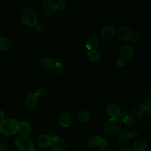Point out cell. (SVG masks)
<instances>
[{
    "instance_id": "31",
    "label": "cell",
    "mask_w": 151,
    "mask_h": 151,
    "mask_svg": "<svg viewBox=\"0 0 151 151\" xmlns=\"http://www.w3.org/2000/svg\"><path fill=\"white\" fill-rule=\"evenodd\" d=\"M57 9H63L66 6V2L64 0H58L55 3Z\"/></svg>"
},
{
    "instance_id": "20",
    "label": "cell",
    "mask_w": 151,
    "mask_h": 151,
    "mask_svg": "<svg viewBox=\"0 0 151 151\" xmlns=\"http://www.w3.org/2000/svg\"><path fill=\"white\" fill-rule=\"evenodd\" d=\"M147 143L144 139H139L133 144V149L134 151H145Z\"/></svg>"
},
{
    "instance_id": "10",
    "label": "cell",
    "mask_w": 151,
    "mask_h": 151,
    "mask_svg": "<svg viewBox=\"0 0 151 151\" xmlns=\"http://www.w3.org/2000/svg\"><path fill=\"white\" fill-rule=\"evenodd\" d=\"M51 139L49 136L42 134L39 136L36 139V143L40 147L46 148L50 146Z\"/></svg>"
},
{
    "instance_id": "22",
    "label": "cell",
    "mask_w": 151,
    "mask_h": 151,
    "mask_svg": "<svg viewBox=\"0 0 151 151\" xmlns=\"http://www.w3.org/2000/svg\"><path fill=\"white\" fill-rule=\"evenodd\" d=\"M12 46V42L11 40L5 37L0 38V50H8Z\"/></svg>"
},
{
    "instance_id": "4",
    "label": "cell",
    "mask_w": 151,
    "mask_h": 151,
    "mask_svg": "<svg viewBox=\"0 0 151 151\" xmlns=\"http://www.w3.org/2000/svg\"><path fill=\"white\" fill-rule=\"evenodd\" d=\"M15 145L21 151H28L33 149V143L27 136H21L17 137L15 140Z\"/></svg>"
},
{
    "instance_id": "7",
    "label": "cell",
    "mask_w": 151,
    "mask_h": 151,
    "mask_svg": "<svg viewBox=\"0 0 151 151\" xmlns=\"http://www.w3.org/2000/svg\"><path fill=\"white\" fill-rule=\"evenodd\" d=\"M50 146L54 151H64L67 144L64 139L58 137L51 139Z\"/></svg>"
},
{
    "instance_id": "23",
    "label": "cell",
    "mask_w": 151,
    "mask_h": 151,
    "mask_svg": "<svg viewBox=\"0 0 151 151\" xmlns=\"http://www.w3.org/2000/svg\"><path fill=\"white\" fill-rule=\"evenodd\" d=\"M54 60L51 58H45L41 63L42 68L45 70H49L52 68Z\"/></svg>"
},
{
    "instance_id": "19",
    "label": "cell",
    "mask_w": 151,
    "mask_h": 151,
    "mask_svg": "<svg viewBox=\"0 0 151 151\" xmlns=\"http://www.w3.org/2000/svg\"><path fill=\"white\" fill-rule=\"evenodd\" d=\"M132 136L130 132L127 130H123L118 135V140L122 144L127 143L130 140L132 139Z\"/></svg>"
},
{
    "instance_id": "41",
    "label": "cell",
    "mask_w": 151,
    "mask_h": 151,
    "mask_svg": "<svg viewBox=\"0 0 151 151\" xmlns=\"http://www.w3.org/2000/svg\"></svg>"
},
{
    "instance_id": "24",
    "label": "cell",
    "mask_w": 151,
    "mask_h": 151,
    "mask_svg": "<svg viewBox=\"0 0 151 151\" xmlns=\"http://www.w3.org/2000/svg\"><path fill=\"white\" fill-rule=\"evenodd\" d=\"M88 58L89 59V60L93 63H96L97 62L100 60V53L94 50H91L88 52Z\"/></svg>"
},
{
    "instance_id": "21",
    "label": "cell",
    "mask_w": 151,
    "mask_h": 151,
    "mask_svg": "<svg viewBox=\"0 0 151 151\" xmlns=\"http://www.w3.org/2000/svg\"><path fill=\"white\" fill-rule=\"evenodd\" d=\"M77 119L81 123H87L90 119V116L87 111L82 110L77 113Z\"/></svg>"
},
{
    "instance_id": "5",
    "label": "cell",
    "mask_w": 151,
    "mask_h": 151,
    "mask_svg": "<svg viewBox=\"0 0 151 151\" xmlns=\"http://www.w3.org/2000/svg\"><path fill=\"white\" fill-rule=\"evenodd\" d=\"M146 106L143 104L135 106L131 110V116L134 119H142L146 113Z\"/></svg>"
},
{
    "instance_id": "1",
    "label": "cell",
    "mask_w": 151,
    "mask_h": 151,
    "mask_svg": "<svg viewBox=\"0 0 151 151\" xmlns=\"http://www.w3.org/2000/svg\"><path fill=\"white\" fill-rule=\"evenodd\" d=\"M122 122L117 117H110L104 124V132L109 136L117 134L121 129Z\"/></svg>"
},
{
    "instance_id": "39",
    "label": "cell",
    "mask_w": 151,
    "mask_h": 151,
    "mask_svg": "<svg viewBox=\"0 0 151 151\" xmlns=\"http://www.w3.org/2000/svg\"><path fill=\"white\" fill-rule=\"evenodd\" d=\"M149 101H150V103H151V93H150V96H149Z\"/></svg>"
},
{
    "instance_id": "14",
    "label": "cell",
    "mask_w": 151,
    "mask_h": 151,
    "mask_svg": "<svg viewBox=\"0 0 151 151\" xmlns=\"http://www.w3.org/2000/svg\"><path fill=\"white\" fill-rule=\"evenodd\" d=\"M60 124L64 127H69L72 123V118L70 114L67 112L62 113L59 117Z\"/></svg>"
},
{
    "instance_id": "16",
    "label": "cell",
    "mask_w": 151,
    "mask_h": 151,
    "mask_svg": "<svg viewBox=\"0 0 151 151\" xmlns=\"http://www.w3.org/2000/svg\"><path fill=\"white\" fill-rule=\"evenodd\" d=\"M116 33V29L112 25H106L101 31V35L105 38H110L113 37Z\"/></svg>"
},
{
    "instance_id": "32",
    "label": "cell",
    "mask_w": 151,
    "mask_h": 151,
    "mask_svg": "<svg viewBox=\"0 0 151 151\" xmlns=\"http://www.w3.org/2000/svg\"><path fill=\"white\" fill-rule=\"evenodd\" d=\"M128 115V114L126 113V112H124V111H122V112H120L119 114L117 116V118L120 120L121 122H123L124 119L126 118V117Z\"/></svg>"
},
{
    "instance_id": "18",
    "label": "cell",
    "mask_w": 151,
    "mask_h": 151,
    "mask_svg": "<svg viewBox=\"0 0 151 151\" xmlns=\"http://www.w3.org/2000/svg\"><path fill=\"white\" fill-rule=\"evenodd\" d=\"M133 52V49L132 47L128 44H125L123 45L120 48V54L122 56L126 58L131 57Z\"/></svg>"
},
{
    "instance_id": "8",
    "label": "cell",
    "mask_w": 151,
    "mask_h": 151,
    "mask_svg": "<svg viewBox=\"0 0 151 151\" xmlns=\"http://www.w3.org/2000/svg\"><path fill=\"white\" fill-rule=\"evenodd\" d=\"M117 34L119 37L122 40L129 41L132 38V31L129 28L126 26H122L119 28L117 31Z\"/></svg>"
},
{
    "instance_id": "11",
    "label": "cell",
    "mask_w": 151,
    "mask_h": 151,
    "mask_svg": "<svg viewBox=\"0 0 151 151\" xmlns=\"http://www.w3.org/2000/svg\"><path fill=\"white\" fill-rule=\"evenodd\" d=\"M17 131L21 136H27L31 133V128L27 122L22 121L18 123Z\"/></svg>"
},
{
    "instance_id": "33",
    "label": "cell",
    "mask_w": 151,
    "mask_h": 151,
    "mask_svg": "<svg viewBox=\"0 0 151 151\" xmlns=\"http://www.w3.org/2000/svg\"><path fill=\"white\" fill-rule=\"evenodd\" d=\"M8 148L6 144L4 142H0V151H8Z\"/></svg>"
},
{
    "instance_id": "25",
    "label": "cell",
    "mask_w": 151,
    "mask_h": 151,
    "mask_svg": "<svg viewBox=\"0 0 151 151\" xmlns=\"http://www.w3.org/2000/svg\"><path fill=\"white\" fill-rule=\"evenodd\" d=\"M109 146V144L108 140L105 139H102V140L98 147L101 151H106L107 150Z\"/></svg>"
},
{
    "instance_id": "9",
    "label": "cell",
    "mask_w": 151,
    "mask_h": 151,
    "mask_svg": "<svg viewBox=\"0 0 151 151\" xmlns=\"http://www.w3.org/2000/svg\"><path fill=\"white\" fill-rule=\"evenodd\" d=\"M99 45V38L96 35H91L88 36L86 42V48L91 51L96 49Z\"/></svg>"
},
{
    "instance_id": "28",
    "label": "cell",
    "mask_w": 151,
    "mask_h": 151,
    "mask_svg": "<svg viewBox=\"0 0 151 151\" xmlns=\"http://www.w3.org/2000/svg\"><path fill=\"white\" fill-rule=\"evenodd\" d=\"M123 122L128 126H132L134 124V119L132 116L127 115Z\"/></svg>"
},
{
    "instance_id": "35",
    "label": "cell",
    "mask_w": 151,
    "mask_h": 151,
    "mask_svg": "<svg viewBox=\"0 0 151 151\" xmlns=\"http://www.w3.org/2000/svg\"><path fill=\"white\" fill-rule=\"evenodd\" d=\"M50 137L52 139L53 138H55V137H58V133L57 132H55V131H52L50 133V135H49Z\"/></svg>"
},
{
    "instance_id": "40",
    "label": "cell",
    "mask_w": 151,
    "mask_h": 151,
    "mask_svg": "<svg viewBox=\"0 0 151 151\" xmlns=\"http://www.w3.org/2000/svg\"><path fill=\"white\" fill-rule=\"evenodd\" d=\"M28 151H37V150L35 149H31V150H29Z\"/></svg>"
},
{
    "instance_id": "29",
    "label": "cell",
    "mask_w": 151,
    "mask_h": 151,
    "mask_svg": "<svg viewBox=\"0 0 151 151\" xmlns=\"http://www.w3.org/2000/svg\"><path fill=\"white\" fill-rule=\"evenodd\" d=\"M35 94L38 97H43L45 96L47 94V90L44 87H40L36 90Z\"/></svg>"
},
{
    "instance_id": "26",
    "label": "cell",
    "mask_w": 151,
    "mask_h": 151,
    "mask_svg": "<svg viewBox=\"0 0 151 151\" xmlns=\"http://www.w3.org/2000/svg\"><path fill=\"white\" fill-rule=\"evenodd\" d=\"M142 38H143V34L139 31H136L134 33H132L131 39H132L133 41L137 42V41H140L142 39Z\"/></svg>"
},
{
    "instance_id": "38",
    "label": "cell",
    "mask_w": 151,
    "mask_h": 151,
    "mask_svg": "<svg viewBox=\"0 0 151 151\" xmlns=\"http://www.w3.org/2000/svg\"><path fill=\"white\" fill-rule=\"evenodd\" d=\"M4 119H5L4 113L2 110H0V124L5 120Z\"/></svg>"
},
{
    "instance_id": "27",
    "label": "cell",
    "mask_w": 151,
    "mask_h": 151,
    "mask_svg": "<svg viewBox=\"0 0 151 151\" xmlns=\"http://www.w3.org/2000/svg\"><path fill=\"white\" fill-rule=\"evenodd\" d=\"M33 27H34L35 30L38 32H42V31H44L45 28L44 24L42 22L38 21L34 24Z\"/></svg>"
},
{
    "instance_id": "3",
    "label": "cell",
    "mask_w": 151,
    "mask_h": 151,
    "mask_svg": "<svg viewBox=\"0 0 151 151\" xmlns=\"http://www.w3.org/2000/svg\"><path fill=\"white\" fill-rule=\"evenodd\" d=\"M21 21L22 23L28 27H33L37 21V12L33 8L25 9L21 15Z\"/></svg>"
},
{
    "instance_id": "37",
    "label": "cell",
    "mask_w": 151,
    "mask_h": 151,
    "mask_svg": "<svg viewBox=\"0 0 151 151\" xmlns=\"http://www.w3.org/2000/svg\"><path fill=\"white\" fill-rule=\"evenodd\" d=\"M146 113H147L148 116L151 118V104L148 105L146 107Z\"/></svg>"
},
{
    "instance_id": "13",
    "label": "cell",
    "mask_w": 151,
    "mask_h": 151,
    "mask_svg": "<svg viewBox=\"0 0 151 151\" xmlns=\"http://www.w3.org/2000/svg\"><path fill=\"white\" fill-rule=\"evenodd\" d=\"M25 103L28 108L35 107L38 103V96L35 93H29L25 99Z\"/></svg>"
},
{
    "instance_id": "12",
    "label": "cell",
    "mask_w": 151,
    "mask_h": 151,
    "mask_svg": "<svg viewBox=\"0 0 151 151\" xmlns=\"http://www.w3.org/2000/svg\"><path fill=\"white\" fill-rule=\"evenodd\" d=\"M106 111L107 114L111 117H117L118 115L120 112L119 106L114 103H109L107 106Z\"/></svg>"
},
{
    "instance_id": "34",
    "label": "cell",
    "mask_w": 151,
    "mask_h": 151,
    "mask_svg": "<svg viewBox=\"0 0 151 151\" xmlns=\"http://www.w3.org/2000/svg\"><path fill=\"white\" fill-rule=\"evenodd\" d=\"M120 151H134V149L131 147L130 146H124L123 147L121 148Z\"/></svg>"
},
{
    "instance_id": "2",
    "label": "cell",
    "mask_w": 151,
    "mask_h": 151,
    "mask_svg": "<svg viewBox=\"0 0 151 151\" xmlns=\"http://www.w3.org/2000/svg\"><path fill=\"white\" fill-rule=\"evenodd\" d=\"M18 122L12 119H5L0 124V132L5 136H12L18 130Z\"/></svg>"
},
{
    "instance_id": "30",
    "label": "cell",
    "mask_w": 151,
    "mask_h": 151,
    "mask_svg": "<svg viewBox=\"0 0 151 151\" xmlns=\"http://www.w3.org/2000/svg\"><path fill=\"white\" fill-rule=\"evenodd\" d=\"M126 58L123 57H120L118 58L117 61H116V63H117V65L120 67H124L126 64Z\"/></svg>"
},
{
    "instance_id": "6",
    "label": "cell",
    "mask_w": 151,
    "mask_h": 151,
    "mask_svg": "<svg viewBox=\"0 0 151 151\" xmlns=\"http://www.w3.org/2000/svg\"><path fill=\"white\" fill-rule=\"evenodd\" d=\"M42 9L43 12L48 15H51L55 14L57 11L55 3L52 0H46L42 5Z\"/></svg>"
},
{
    "instance_id": "15",
    "label": "cell",
    "mask_w": 151,
    "mask_h": 151,
    "mask_svg": "<svg viewBox=\"0 0 151 151\" xmlns=\"http://www.w3.org/2000/svg\"><path fill=\"white\" fill-rule=\"evenodd\" d=\"M102 138L99 136H93L90 137L86 141V145L89 148H95L99 146Z\"/></svg>"
},
{
    "instance_id": "17",
    "label": "cell",
    "mask_w": 151,
    "mask_h": 151,
    "mask_svg": "<svg viewBox=\"0 0 151 151\" xmlns=\"http://www.w3.org/2000/svg\"><path fill=\"white\" fill-rule=\"evenodd\" d=\"M52 69L57 74H62L65 70V66L60 59L56 58L54 60Z\"/></svg>"
},
{
    "instance_id": "36",
    "label": "cell",
    "mask_w": 151,
    "mask_h": 151,
    "mask_svg": "<svg viewBox=\"0 0 151 151\" xmlns=\"http://www.w3.org/2000/svg\"><path fill=\"white\" fill-rule=\"evenodd\" d=\"M130 133H131L132 137H137L139 134V132L137 130H133L132 132H130Z\"/></svg>"
}]
</instances>
